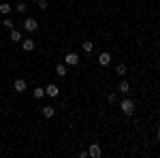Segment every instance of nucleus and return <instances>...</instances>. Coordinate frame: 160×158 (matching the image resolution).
<instances>
[{
    "label": "nucleus",
    "instance_id": "nucleus-12",
    "mask_svg": "<svg viewBox=\"0 0 160 158\" xmlns=\"http://www.w3.org/2000/svg\"><path fill=\"white\" fill-rule=\"evenodd\" d=\"M32 96H34V98H43V96H45V88H41V85H38V88H34Z\"/></svg>",
    "mask_w": 160,
    "mask_h": 158
},
{
    "label": "nucleus",
    "instance_id": "nucleus-18",
    "mask_svg": "<svg viewBox=\"0 0 160 158\" xmlns=\"http://www.w3.org/2000/svg\"><path fill=\"white\" fill-rule=\"evenodd\" d=\"M107 100H109L111 105H115V103H118V94H115V92H113V94H109V96H107Z\"/></svg>",
    "mask_w": 160,
    "mask_h": 158
},
{
    "label": "nucleus",
    "instance_id": "nucleus-1",
    "mask_svg": "<svg viewBox=\"0 0 160 158\" xmlns=\"http://www.w3.org/2000/svg\"><path fill=\"white\" fill-rule=\"evenodd\" d=\"M120 109H122L126 115H132V113H135V103H132L130 98H124L122 103H120Z\"/></svg>",
    "mask_w": 160,
    "mask_h": 158
},
{
    "label": "nucleus",
    "instance_id": "nucleus-2",
    "mask_svg": "<svg viewBox=\"0 0 160 158\" xmlns=\"http://www.w3.org/2000/svg\"><path fill=\"white\" fill-rule=\"evenodd\" d=\"M24 30L26 32H37L38 30V22L34 17H26L24 19Z\"/></svg>",
    "mask_w": 160,
    "mask_h": 158
},
{
    "label": "nucleus",
    "instance_id": "nucleus-19",
    "mask_svg": "<svg viewBox=\"0 0 160 158\" xmlns=\"http://www.w3.org/2000/svg\"><path fill=\"white\" fill-rule=\"evenodd\" d=\"M37 4H38V9H41V11H45V9H47V2H45V0H37Z\"/></svg>",
    "mask_w": 160,
    "mask_h": 158
},
{
    "label": "nucleus",
    "instance_id": "nucleus-15",
    "mask_svg": "<svg viewBox=\"0 0 160 158\" xmlns=\"http://www.w3.org/2000/svg\"><path fill=\"white\" fill-rule=\"evenodd\" d=\"M22 38H24V37H22V32H19V30H13V28H11V41H22Z\"/></svg>",
    "mask_w": 160,
    "mask_h": 158
},
{
    "label": "nucleus",
    "instance_id": "nucleus-11",
    "mask_svg": "<svg viewBox=\"0 0 160 158\" xmlns=\"http://www.w3.org/2000/svg\"><path fill=\"white\" fill-rule=\"evenodd\" d=\"M118 90H120V92H124V94H128V92H130V84H128V81H120Z\"/></svg>",
    "mask_w": 160,
    "mask_h": 158
},
{
    "label": "nucleus",
    "instance_id": "nucleus-5",
    "mask_svg": "<svg viewBox=\"0 0 160 158\" xmlns=\"http://www.w3.org/2000/svg\"><path fill=\"white\" fill-rule=\"evenodd\" d=\"M34 47H37L34 38H22V49H24V51H32Z\"/></svg>",
    "mask_w": 160,
    "mask_h": 158
},
{
    "label": "nucleus",
    "instance_id": "nucleus-13",
    "mask_svg": "<svg viewBox=\"0 0 160 158\" xmlns=\"http://www.w3.org/2000/svg\"><path fill=\"white\" fill-rule=\"evenodd\" d=\"M0 13H2V15H9V13H11V4H9V2H2V4H0Z\"/></svg>",
    "mask_w": 160,
    "mask_h": 158
},
{
    "label": "nucleus",
    "instance_id": "nucleus-7",
    "mask_svg": "<svg viewBox=\"0 0 160 158\" xmlns=\"http://www.w3.org/2000/svg\"><path fill=\"white\" fill-rule=\"evenodd\" d=\"M88 156L100 158V145H98V143H92V145H90V150H88Z\"/></svg>",
    "mask_w": 160,
    "mask_h": 158
},
{
    "label": "nucleus",
    "instance_id": "nucleus-8",
    "mask_svg": "<svg viewBox=\"0 0 160 158\" xmlns=\"http://www.w3.org/2000/svg\"><path fill=\"white\" fill-rule=\"evenodd\" d=\"M13 90H15V92H26V81H24V79H15Z\"/></svg>",
    "mask_w": 160,
    "mask_h": 158
},
{
    "label": "nucleus",
    "instance_id": "nucleus-10",
    "mask_svg": "<svg viewBox=\"0 0 160 158\" xmlns=\"http://www.w3.org/2000/svg\"><path fill=\"white\" fill-rule=\"evenodd\" d=\"M26 9H28L26 2H17V4H15V11L19 13V15H26Z\"/></svg>",
    "mask_w": 160,
    "mask_h": 158
},
{
    "label": "nucleus",
    "instance_id": "nucleus-3",
    "mask_svg": "<svg viewBox=\"0 0 160 158\" xmlns=\"http://www.w3.org/2000/svg\"><path fill=\"white\" fill-rule=\"evenodd\" d=\"M64 62H66L68 66H77V64H79V56H77L75 51H68V54L64 56Z\"/></svg>",
    "mask_w": 160,
    "mask_h": 158
},
{
    "label": "nucleus",
    "instance_id": "nucleus-17",
    "mask_svg": "<svg viewBox=\"0 0 160 158\" xmlns=\"http://www.w3.org/2000/svg\"><path fill=\"white\" fill-rule=\"evenodd\" d=\"M115 73H118V75H126V64H118Z\"/></svg>",
    "mask_w": 160,
    "mask_h": 158
},
{
    "label": "nucleus",
    "instance_id": "nucleus-14",
    "mask_svg": "<svg viewBox=\"0 0 160 158\" xmlns=\"http://www.w3.org/2000/svg\"><path fill=\"white\" fill-rule=\"evenodd\" d=\"M66 73H68V71H66V66H64V64H58V66H56V75H60V77H64Z\"/></svg>",
    "mask_w": 160,
    "mask_h": 158
},
{
    "label": "nucleus",
    "instance_id": "nucleus-6",
    "mask_svg": "<svg viewBox=\"0 0 160 158\" xmlns=\"http://www.w3.org/2000/svg\"><path fill=\"white\" fill-rule=\"evenodd\" d=\"M98 64L100 66H109L111 64V54L109 51H102V54L98 56Z\"/></svg>",
    "mask_w": 160,
    "mask_h": 158
},
{
    "label": "nucleus",
    "instance_id": "nucleus-21",
    "mask_svg": "<svg viewBox=\"0 0 160 158\" xmlns=\"http://www.w3.org/2000/svg\"><path fill=\"white\" fill-rule=\"evenodd\" d=\"M34 2H37V0H34Z\"/></svg>",
    "mask_w": 160,
    "mask_h": 158
},
{
    "label": "nucleus",
    "instance_id": "nucleus-16",
    "mask_svg": "<svg viewBox=\"0 0 160 158\" xmlns=\"http://www.w3.org/2000/svg\"><path fill=\"white\" fill-rule=\"evenodd\" d=\"M94 49V43L92 41H83V51H92Z\"/></svg>",
    "mask_w": 160,
    "mask_h": 158
},
{
    "label": "nucleus",
    "instance_id": "nucleus-4",
    "mask_svg": "<svg viewBox=\"0 0 160 158\" xmlns=\"http://www.w3.org/2000/svg\"><path fill=\"white\" fill-rule=\"evenodd\" d=\"M45 94L49 98H58V94H60V90H58V85L56 84H49L47 88H45Z\"/></svg>",
    "mask_w": 160,
    "mask_h": 158
},
{
    "label": "nucleus",
    "instance_id": "nucleus-20",
    "mask_svg": "<svg viewBox=\"0 0 160 158\" xmlns=\"http://www.w3.org/2000/svg\"><path fill=\"white\" fill-rule=\"evenodd\" d=\"M2 24H4V28H9V30H11V28H13V22H11V19H9V17H7V19L2 22Z\"/></svg>",
    "mask_w": 160,
    "mask_h": 158
},
{
    "label": "nucleus",
    "instance_id": "nucleus-9",
    "mask_svg": "<svg viewBox=\"0 0 160 158\" xmlns=\"http://www.w3.org/2000/svg\"><path fill=\"white\" fill-rule=\"evenodd\" d=\"M41 113H43V118H53V113H56V109L47 105V107H43V109H41Z\"/></svg>",
    "mask_w": 160,
    "mask_h": 158
}]
</instances>
